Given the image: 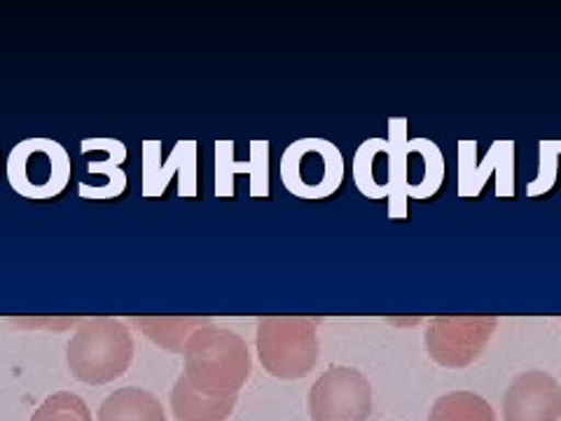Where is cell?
<instances>
[{
	"instance_id": "7",
	"label": "cell",
	"mask_w": 561,
	"mask_h": 421,
	"mask_svg": "<svg viewBox=\"0 0 561 421\" xmlns=\"http://www.w3.org/2000/svg\"><path fill=\"white\" fill-rule=\"evenodd\" d=\"M373 384L356 367H330L307 396L311 421H367L373 414Z\"/></svg>"
},
{
	"instance_id": "10",
	"label": "cell",
	"mask_w": 561,
	"mask_h": 421,
	"mask_svg": "<svg viewBox=\"0 0 561 421\" xmlns=\"http://www.w3.org/2000/svg\"><path fill=\"white\" fill-rule=\"evenodd\" d=\"M99 421H167L160 398L140 386L113 391L99 406Z\"/></svg>"
},
{
	"instance_id": "13",
	"label": "cell",
	"mask_w": 561,
	"mask_h": 421,
	"mask_svg": "<svg viewBox=\"0 0 561 421\" xmlns=\"http://www.w3.org/2000/svg\"><path fill=\"white\" fill-rule=\"evenodd\" d=\"M127 190V173L122 167H92L84 164L80 179V197L94 202L117 200Z\"/></svg>"
},
{
	"instance_id": "2",
	"label": "cell",
	"mask_w": 561,
	"mask_h": 421,
	"mask_svg": "<svg viewBox=\"0 0 561 421\" xmlns=\"http://www.w3.org/2000/svg\"><path fill=\"white\" fill-rule=\"evenodd\" d=\"M131 361V330L113 316H84L66 346L70 375L90 386H103L125 377Z\"/></svg>"
},
{
	"instance_id": "1",
	"label": "cell",
	"mask_w": 561,
	"mask_h": 421,
	"mask_svg": "<svg viewBox=\"0 0 561 421\" xmlns=\"http://www.w3.org/2000/svg\"><path fill=\"white\" fill-rule=\"evenodd\" d=\"M183 375L206 396H239L251 379V351L241 335L214 321L202 326L183 349Z\"/></svg>"
},
{
	"instance_id": "6",
	"label": "cell",
	"mask_w": 561,
	"mask_h": 421,
	"mask_svg": "<svg viewBox=\"0 0 561 421\" xmlns=\"http://www.w3.org/2000/svg\"><path fill=\"white\" fill-rule=\"evenodd\" d=\"M344 162L340 150L323 138H307L293 144L280 162V179L293 195L302 200H323L342 183Z\"/></svg>"
},
{
	"instance_id": "12",
	"label": "cell",
	"mask_w": 561,
	"mask_h": 421,
	"mask_svg": "<svg viewBox=\"0 0 561 421\" xmlns=\"http://www.w3.org/2000/svg\"><path fill=\"white\" fill-rule=\"evenodd\" d=\"M428 421H496V412L478 394L451 391L433 402Z\"/></svg>"
},
{
	"instance_id": "14",
	"label": "cell",
	"mask_w": 561,
	"mask_h": 421,
	"mask_svg": "<svg viewBox=\"0 0 561 421\" xmlns=\"http://www.w3.org/2000/svg\"><path fill=\"white\" fill-rule=\"evenodd\" d=\"M31 421H94V417L80 396L57 391L41 402Z\"/></svg>"
},
{
	"instance_id": "3",
	"label": "cell",
	"mask_w": 561,
	"mask_h": 421,
	"mask_svg": "<svg viewBox=\"0 0 561 421\" xmlns=\"http://www.w3.org/2000/svg\"><path fill=\"white\" fill-rule=\"evenodd\" d=\"M316 316H262L255 326V351L262 371L276 379H302L319 363Z\"/></svg>"
},
{
	"instance_id": "16",
	"label": "cell",
	"mask_w": 561,
	"mask_h": 421,
	"mask_svg": "<svg viewBox=\"0 0 561 421\" xmlns=\"http://www.w3.org/2000/svg\"><path fill=\"white\" fill-rule=\"evenodd\" d=\"M82 319H73V316H51V319H45V316H38V319H10V323L20 326V328H49L51 332L68 330V328H78Z\"/></svg>"
},
{
	"instance_id": "4",
	"label": "cell",
	"mask_w": 561,
	"mask_h": 421,
	"mask_svg": "<svg viewBox=\"0 0 561 421\" xmlns=\"http://www.w3.org/2000/svg\"><path fill=\"white\" fill-rule=\"evenodd\" d=\"M8 181L16 195L31 202L59 197L73 179L68 150L51 138H26L8 155Z\"/></svg>"
},
{
	"instance_id": "11",
	"label": "cell",
	"mask_w": 561,
	"mask_h": 421,
	"mask_svg": "<svg viewBox=\"0 0 561 421\" xmlns=\"http://www.w3.org/2000/svg\"><path fill=\"white\" fill-rule=\"evenodd\" d=\"M210 323L206 316H134L131 326H136L144 335L171 354H183L187 340L195 332Z\"/></svg>"
},
{
	"instance_id": "8",
	"label": "cell",
	"mask_w": 561,
	"mask_h": 421,
	"mask_svg": "<svg viewBox=\"0 0 561 421\" xmlns=\"http://www.w3.org/2000/svg\"><path fill=\"white\" fill-rule=\"evenodd\" d=\"M503 421H561V384L542 371H526L501 400Z\"/></svg>"
},
{
	"instance_id": "15",
	"label": "cell",
	"mask_w": 561,
	"mask_h": 421,
	"mask_svg": "<svg viewBox=\"0 0 561 421\" xmlns=\"http://www.w3.org/2000/svg\"><path fill=\"white\" fill-rule=\"evenodd\" d=\"M82 162L92 167H122L127 162V148L117 138H84Z\"/></svg>"
},
{
	"instance_id": "9",
	"label": "cell",
	"mask_w": 561,
	"mask_h": 421,
	"mask_svg": "<svg viewBox=\"0 0 561 421\" xmlns=\"http://www.w3.org/2000/svg\"><path fill=\"white\" fill-rule=\"evenodd\" d=\"M239 396H206L179 377L171 389V412L175 421H227L237 408Z\"/></svg>"
},
{
	"instance_id": "5",
	"label": "cell",
	"mask_w": 561,
	"mask_h": 421,
	"mask_svg": "<svg viewBox=\"0 0 561 421\" xmlns=\"http://www.w3.org/2000/svg\"><path fill=\"white\" fill-rule=\"evenodd\" d=\"M496 328V316H435L424 332L426 351L437 365L463 371L484 354Z\"/></svg>"
}]
</instances>
